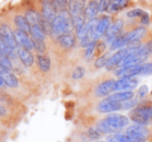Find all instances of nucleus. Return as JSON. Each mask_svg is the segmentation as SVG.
Here are the masks:
<instances>
[{
    "label": "nucleus",
    "instance_id": "nucleus-24",
    "mask_svg": "<svg viewBox=\"0 0 152 142\" xmlns=\"http://www.w3.org/2000/svg\"><path fill=\"white\" fill-rule=\"evenodd\" d=\"M30 35L32 36L33 40H45L47 34L45 33V31L42 30V23L40 24H35L30 26Z\"/></svg>",
    "mask_w": 152,
    "mask_h": 142
},
{
    "label": "nucleus",
    "instance_id": "nucleus-46",
    "mask_svg": "<svg viewBox=\"0 0 152 142\" xmlns=\"http://www.w3.org/2000/svg\"><path fill=\"white\" fill-rule=\"evenodd\" d=\"M5 113V110H4L2 107H0V115H2V114H4Z\"/></svg>",
    "mask_w": 152,
    "mask_h": 142
},
{
    "label": "nucleus",
    "instance_id": "nucleus-8",
    "mask_svg": "<svg viewBox=\"0 0 152 142\" xmlns=\"http://www.w3.org/2000/svg\"><path fill=\"white\" fill-rule=\"evenodd\" d=\"M97 111L102 113H112L115 111L122 110V103L120 102H115L110 99H104V100L100 101L97 104Z\"/></svg>",
    "mask_w": 152,
    "mask_h": 142
},
{
    "label": "nucleus",
    "instance_id": "nucleus-43",
    "mask_svg": "<svg viewBox=\"0 0 152 142\" xmlns=\"http://www.w3.org/2000/svg\"><path fill=\"white\" fill-rule=\"evenodd\" d=\"M141 23H142L143 25H148L149 22H150V19H149V15L147 14V13H144V15H143L142 17H141Z\"/></svg>",
    "mask_w": 152,
    "mask_h": 142
},
{
    "label": "nucleus",
    "instance_id": "nucleus-39",
    "mask_svg": "<svg viewBox=\"0 0 152 142\" xmlns=\"http://www.w3.org/2000/svg\"><path fill=\"white\" fill-rule=\"evenodd\" d=\"M111 0H99V3H98V7H99V12H106L108 10L109 3H110Z\"/></svg>",
    "mask_w": 152,
    "mask_h": 142
},
{
    "label": "nucleus",
    "instance_id": "nucleus-19",
    "mask_svg": "<svg viewBox=\"0 0 152 142\" xmlns=\"http://www.w3.org/2000/svg\"><path fill=\"white\" fill-rule=\"evenodd\" d=\"M98 12H99V7H98L97 0H90L86 4V7H85L84 10V16L86 18V20H92V19L95 18Z\"/></svg>",
    "mask_w": 152,
    "mask_h": 142
},
{
    "label": "nucleus",
    "instance_id": "nucleus-40",
    "mask_svg": "<svg viewBox=\"0 0 152 142\" xmlns=\"http://www.w3.org/2000/svg\"><path fill=\"white\" fill-rule=\"evenodd\" d=\"M137 104V101L136 100H128L126 101V102H123L122 103V109H129V108H132V107H134V105Z\"/></svg>",
    "mask_w": 152,
    "mask_h": 142
},
{
    "label": "nucleus",
    "instance_id": "nucleus-26",
    "mask_svg": "<svg viewBox=\"0 0 152 142\" xmlns=\"http://www.w3.org/2000/svg\"><path fill=\"white\" fill-rule=\"evenodd\" d=\"M36 62H37V65L39 68V70L42 72H48L51 68V59L49 56L46 55H37L36 57Z\"/></svg>",
    "mask_w": 152,
    "mask_h": 142
},
{
    "label": "nucleus",
    "instance_id": "nucleus-38",
    "mask_svg": "<svg viewBox=\"0 0 152 142\" xmlns=\"http://www.w3.org/2000/svg\"><path fill=\"white\" fill-rule=\"evenodd\" d=\"M102 134V133L100 132V131L98 130L97 128H93V129H90V130H89V136H90L92 139L99 138Z\"/></svg>",
    "mask_w": 152,
    "mask_h": 142
},
{
    "label": "nucleus",
    "instance_id": "nucleus-37",
    "mask_svg": "<svg viewBox=\"0 0 152 142\" xmlns=\"http://www.w3.org/2000/svg\"><path fill=\"white\" fill-rule=\"evenodd\" d=\"M55 3V5H56L57 8H59V10H66V6H67V3L68 1L67 0H53Z\"/></svg>",
    "mask_w": 152,
    "mask_h": 142
},
{
    "label": "nucleus",
    "instance_id": "nucleus-3",
    "mask_svg": "<svg viewBox=\"0 0 152 142\" xmlns=\"http://www.w3.org/2000/svg\"><path fill=\"white\" fill-rule=\"evenodd\" d=\"M129 118L138 124H146L152 121V107L150 106H139L134 108L129 112Z\"/></svg>",
    "mask_w": 152,
    "mask_h": 142
},
{
    "label": "nucleus",
    "instance_id": "nucleus-36",
    "mask_svg": "<svg viewBox=\"0 0 152 142\" xmlns=\"http://www.w3.org/2000/svg\"><path fill=\"white\" fill-rule=\"evenodd\" d=\"M34 43V49L38 51L39 53H42L46 50V45H45V40H33Z\"/></svg>",
    "mask_w": 152,
    "mask_h": 142
},
{
    "label": "nucleus",
    "instance_id": "nucleus-9",
    "mask_svg": "<svg viewBox=\"0 0 152 142\" xmlns=\"http://www.w3.org/2000/svg\"><path fill=\"white\" fill-rule=\"evenodd\" d=\"M134 48H129V47H126V48L120 49V50L117 51L115 54H113L112 56H110L108 60V63H107L106 68L108 70H113L116 66H119V64L121 63V61L124 59V57L130 52V50Z\"/></svg>",
    "mask_w": 152,
    "mask_h": 142
},
{
    "label": "nucleus",
    "instance_id": "nucleus-23",
    "mask_svg": "<svg viewBox=\"0 0 152 142\" xmlns=\"http://www.w3.org/2000/svg\"><path fill=\"white\" fill-rule=\"evenodd\" d=\"M14 21H15V24H16V26H17V29L23 30V31L30 33V25H29L26 17L22 16V15H17V16L15 17Z\"/></svg>",
    "mask_w": 152,
    "mask_h": 142
},
{
    "label": "nucleus",
    "instance_id": "nucleus-35",
    "mask_svg": "<svg viewBox=\"0 0 152 142\" xmlns=\"http://www.w3.org/2000/svg\"><path fill=\"white\" fill-rule=\"evenodd\" d=\"M151 74H152V62L143 63L140 75H151Z\"/></svg>",
    "mask_w": 152,
    "mask_h": 142
},
{
    "label": "nucleus",
    "instance_id": "nucleus-32",
    "mask_svg": "<svg viewBox=\"0 0 152 142\" xmlns=\"http://www.w3.org/2000/svg\"><path fill=\"white\" fill-rule=\"evenodd\" d=\"M84 75H85V68H83V66H77L74 72H72V77L75 80H79V79L83 78Z\"/></svg>",
    "mask_w": 152,
    "mask_h": 142
},
{
    "label": "nucleus",
    "instance_id": "nucleus-11",
    "mask_svg": "<svg viewBox=\"0 0 152 142\" xmlns=\"http://www.w3.org/2000/svg\"><path fill=\"white\" fill-rule=\"evenodd\" d=\"M115 84H116V80H114V79H109V80L102 82L95 88V96H110V93H112L115 90Z\"/></svg>",
    "mask_w": 152,
    "mask_h": 142
},
{
    "label": "nucleus",
    "instance_id": "nucleus-33",
    "mask_svg": "<svg viewBox=\"0 0 152 142\" xmlns=\"http://www.w3.org/2000/svg\"><path fill=\"white\" fill-rule=\"evenodd\" d=\"M96 40H93L91 42L88 46L86 47V51H85V57L86 58H90L92 55H93L94 51H95V48H96Z\"/></svg>",
    "mask_w": 152,
    "mask_h": 142
},
{
    "label": "nucleus",
    "instance_id": "nucleus-15",
    "mask_svg": "<svg viewBox=\"0 0 152 142\" xmlns=\"http://www.w3.org/2000/svg\"><path fill=\"white\" fill-rule=\"evenodd\" d=\"M146 32H147L146 28L143 26L137 27V28L132 29L130 31L125 32L124 35H125V40H126L127 45L134 42H140V40L146 35ZM127 45H126V46H127Z\"/></svg>",
    "mask_w": 152,
    "mask_h": 142
},
{
    "label": "nucleus",
    "instance_id": "nucleus-30",
    "mask_svg": "<svg viewBox=\"0 0 152 142\" xmlns=\"http://www.w3.org/2000/svg\"><path fill=\"white\" fill-rule=\"evenodd\" d=\"M0 64H1L4 68H6V70L10 71L12 68V61H10V57L4 54V53H2L1 51H0Z\"/></svg>",
    "mask_w": 152,
    "mask_h": 142
},
{
    "label": "nucleus",
    "instance_id": "nucleus-44",
    "mask_svg": "<svg viewBox=\"0 0 152 142\" xmlns=\"http://www.w3.org/2000/svg\"><path fill=\"white\" fill-rule=\"evenodd\" d=\"M5 83H4V81H3V78L1 77V75H0V86H3Z\"/></svg>",
    "mask_w": 152,
    "mask_h": 142
},
{
    "label": "nucleus",
    "instance_id": "nucleus-34",
    "mask_svg": "<svg viewBox=\"0 0 152 142\" xmlns=\"http://www.w3.org/2000/svg\"><path fill=\"white\" fill-rule=\"evenodd\" d=\"M144 10L141 8H134L127 13V17L128 18H141L144 15Z\"/></svg>",
    "mask_w": 152,
    "mask_h": 142
},
{
    "label": "nucleus",
    "instance_id": "nucleus-25",
    "mask_svg": "<svg viewBox=\"0 0 152 142\" xmlns=\"http://www.w3.org/2000/svg\"><path fill=\"white\" fill-rule=\"evenodd\" d=\"M25 17H26L27 21H28L29 25H35V24H40L42 23V14L37 13L34 10H28L25 14Z\"/></svg>",
    "mask_w": 152,
    "mask_h": 142
},
{
    "label": "nucleus",
    "instance_id": "nucleus-31",
    "mask_svg": "<svg viewBox=\"0 0 152 142\" xmlns=\"http://www.w3.org/2000/svg\"><path fill=\"white\" fill-rule=\"evenodd\" d=\"M109 56H110V54H109V53H107V54L102 55V56L98 57L97 59L95 60V62H94V65H95V68H102V66L107 65L109 58H110Z\"/></svg>",
    "mask_w": 152,
    "mask_h": 142
},
{
    "label": "nucleus",
    "instance_id": "nucleus-7",
    "mask_svg": "<svg viewBox=\"0 0 152 142\" xmlns=\"http://www.w3.org/2000/svg\"><path fill=\"white\" fill-rule=\"evenodd\" d=\"M14 32H15L17 43H18V46L27 49V50H29V51L33 50L34 43H33V38L30 36V33L25 32L20 29H16Z\"/></svg>",
    "mask_w": 152,
    "mask_h": 142
},
{
    "label": "nucleus",
    "instance_id": "nucleus-4",
    "mask_svg": "<svg viewBox=\"0 0 152 142\" xmlns=\"http://www.w3.org/2000/svg\"><path fill=\"white\" fill-rule=\"evenodd\" d=\"M126 135L134 142H145L149 136V131L143 124H134L126 130Z\"/></svg>",
    "mask_w": 152,
    "mask_h": 142
},
{
    "label": "nucleus",
    "instance_id": "nucleus-29",
    "mask_svg": "<svg viewBox=\"0 0 152 142\" xmlns=\"http://www.w3.org/2000/svg\"><path fill=\"white\" fill-rule=\"evenodd\" d=\"M0 51L2 53H4L5 55H7L8 57H14L15 56V53H14V50L4 42V40L1 38L0 35Z\"/></svg>",
    "mask_w": 152,
    "mask_h": 142
},
{
    "label": "nucleus",
    "instance_id": "nucleus-5",
    "mask_svg": "<svg viewBox=\"0 0 152 142\" xmlns=\"http://www.w3.org/2000/svg\"><path fill=\"white\" fill-rule=\"evenodd\" d=\"M0 35L4 40V42L12 49V50H17L18 49V43H17L16 36H15L14 30H12L10 26L5 23L0 24Z\"/></svg>",
    "mask_w": 152,
    "mask_h": 142
},
{
    "label": "nucleus",
    "instance_id": "nucleus-48",
    "mask_svg": "<svg viewBox=\"0 0 152 142\" xmlns=\"http://www.w3.org/2000/svg\"><path fill=\"white\" fill-rule=\"evenodd\" d=\"M85 1H86V0H85Z\"/></svg>",
    "mask_w": 152,
    "mask_h": 142
},
{
    "label": "nucleus",
    "instance_id": "nucleus-6",
    "mask_svg": "<svg viewBox=\"0 0 152 142\" xmlns=\"http://www.w3.org/2000/svg\"><path fill=\"white\" fill-rule=\"evenodd\" d=\"M58 8L56 7L53 0H42V16L48 22L52 23L57 16Z\"/></svg>",
    "mask_w": 152,
    "mask_h": 142
},
{
    "label": "nucleus",
    "instance_id": "nucleus-12",
    "mask_svg": "<svg viewBox=\"0 0 152 142\" xmlns=\"http://www.w3.org/2000/svg\"><path fill=\"white\" fill-rule=\"evenodd\" d=\"M85 7H86L85 0H68L67 10L70 13L72 18L78 16H83Z\"/></svg>",
    "mask_w": 152,
    "mask_h": 142
},
{
    "label": "nucleus",
    "instance_id": "nucleus-22",
    "mask_svg": "<svg viewBox=\"0 0 152 142\" xmlns=\"http://www.w3.org/2000/svg\"><path fill=\"white\" fill-rule=\"evenodd\" d=\"M1 77L3 78V81L8 87H18L19 85V81L18 78L15 76V74H12L10 70H5L3 73L1 74Z\"/></svg>",
    "mask_w": 152,
    "mask_h": 142
},
{
    "label": "nucleus",
    "instance_id": "nucleus-17",
    "mask_svg": "<svg viewBox=\"0 0 152 142\" xmlns=\"http://www.w3.org/2000/svg\"><path fill=\"white\" fill-rule=\"evenodd\" d=\"M17 52H18V56H19V58H20L21 62H22L25 66L29 68V66L33 65L34 56H33V54L31 53V51H29V50H27V49L18 46Z\"/></svg>",
    "mask_w": 152,
    "mask_h": 142
},
{
    "label": "nucleus",
    "instance_id": "nucleus-16",
    "mask_svg": "<svg viewBox=\"0 0 152 142\" xmlns=\"http://www.w3.org/2000/svg\"><path fill=\"white\" fill-rule=\"evenodd\" d=\"M138 81L134 78H120L116 81L115 84V90L117 91H127L132 90L137 87Z\"/></svg>",
    "mask_w": 152,
    "mask_h": 142
},
{
    "label": "nucleus",
    "instance_id": "nucleus-42",
    "mask_svg": "<svg viewBox=\"0 0 152 142\" xmlns=\"http://www.w3.org/2000/svg\"><path fill=\"white\" fill-rule=\"evenodd\" d=\"M147 93H148V87L146 85L141 86L140 89H139V96H140V98H144Z\"/></svg>",
    "mask_w": 152,
    "mask_h": 142
},
{
    "label": "nucleus",
    "instance_id": "nucleus-41",
    "mask_svg": "<svg viewBox=\"0 0 152 142\" xmlns=\"http://www.w3.org/2000/svg\"><path fill=\"white\" fill-rule=\"evenodd\" d=\"M106 49V44L104 42H97L96 43V52H97V55H100V53H102Z\"/></svg>",
    "mask_w": 152,
    "mask_h": 142
},
{
    "label": "nucleus",
    "instance_id": "nucleus-2",
    "mask_svg": "<svg viewBox=\"0 0 152 142\" xmlns=\"http://www.w3.org/2000/svg\"><path fill=\"white\" fill-rule=\"evenodd\" d=\"M52 26V32L51 34L56 38L60 36L61 34L69 33L72 32L74 27V22H72V17L68 10H61L58 12L57 16L51 23Z\"/></svg>",
    "mask_w": 152,
    "mask_h": 142
},
{
    "label": "nucleus",
    "instance_id": "nucleus-1",
    "mask_svg": "<svg viewBox=\"0 0 152 142\" xmlns=\"http://www.w3.org/2000/svg\"><path fill=\"white\" fill-rule=\"evenodd\" d=\"M128 124V117L117 113H110L99 120L96 128L102 134H115Z\"/></svg>",
    "mask_w": 152,
    "mask_h": 142
},
{
    "label": "nucleus",
    "instance_id": "nucleus-14",
    "mask_svg": "<svg viewBox=\"0 0 152 142\" xmlns=\"http://www.w3.org/2000/svg\"><path fill=\"white\" fill-rule=\"evenodd\" d=\"M111 24H112V20H111L110 16L104 15V16H102L99 19H98L97 26H96V29H95V36H94V38H95V40H98L100 36L106 34V32L108 31V29Z\"/></svg>",
    "mask_w": 152,
    "mask_h": 142
},
{
    "label": "nucleus",
    "instance_id": "nucleus-10",
    "mask_svg": "<svg viewBox=\"0 0 152 142\" xmlns=\"http://www.w3.org/2000/svg\"><path fill=\"white\" fill-rule=\"evenodd\" d=\"M142 64L143 63L130 66H121L116 71V75L120 78H132V77L141 74Z\"/></svg>",
    "mask_w": 152,
    "mask_h": 142
},
{
    "label": "nucleus",
    "instance_id": "nucleus-45",
    "mask_svg": "<svg viewBox=\"0 0 152 142\" xmlns=\"http://www.w3.org/2000/svg\"><path fill=\"white\" fill-rule=\"evenodd\" d=\"M5 70H6V68H4L3 66H2L1 64H0V75H1L2 73H3V72H4V71H5Z\"/></svg>",
    "mask_w": 152,
    "mask_h": 142
},
{
    "label": "nucleus",
    "instance_id": "nucleus-27",
    "mask_svg": "<svg viewBox=\"0 0 152 142\" xmlns=\"http://www.w3.org/2000/svg\"><path fill=\"white\" fill-rule=\"evenodd\" d=\"M127 43H126V40H125V35L124 33H120L118 36L113 40V42L111 43V50H116V49H120L122 47L126 46Z\"/></svg>",
    "mask_w": 152,
    "mask_h": 142
},
{
    "label": "nucleus",
    "instance_id": "nucleus-13",
    "mask_svg": "<svg viewBox=\"0 0 152 142\" xmlns=\"http://www.w3.org/2000/svg\"><path fill=\"white\" fill-rule=\"evenodd\" d=\"M123 26H124V22L121 20V19H117V20H115L114 22H112V24H111L110 27H109L108 31H107L106 34H104L107 40L112 43L113 40L121 33Z\"/></svg>",
    "mask_w": 152,
    "mask_h": 142
},
{
    "label": "nucleus",
    "instance_id": "nucleus-28",
    "mask_svg": "<svg viewBox=\"0 0 152 142\" xmlns=\"http://www.w3.org/2000/svg\"><path fill=\"white\" fill-rule=\"evenodd\" d=\"M108 142H134L126 134H115L108 137Z\"/></svg>",
    "mask_w": 152,
    "mask_h": 142
},
{
    "label": "nucleus",
    "instance_id": "nucleus-18",
    "mask_svg": "<svg viewBox=\"0 0 152 142\" xmlns=\"http://www.w3.org/2000/svg\"><path fill=\"white\" fill-rule=\"evenodd\" d=\"M57 42L62 48L72 49L76 45V36L70 33V32L69 33H64L57 38Z\"/></svg>",
    "mask_w": 152,
    "mask_h": 142
},
{
    "label": "nucleus",
    "instance_id": "nucleus-21",
    "mask_svg": "<svg viewBox=\"0 0 152 142\" xmlns=\"http://www.w3.org/2000/svg\"><path fill=\"white\" fill-rule=\"evenodd\" d=\"M134 98V92L132 90H127V91H118L116 93H113V94H110L108 96V99L112 101H115V102H120V103H123V102H126L128 100H132Z\"/></svg>",
    "mask_w": 152,
    "mask_h": 142
},
{
    "label": "nucleus",
    "instance_id": "nucleus-20",
    "mask_svg": "<svg viewBox=\"0 0 152 142\" xmlns=\"http://www.w3.org/2000/svg\"><path fill=\"white\" fill-rule=\"evenodd\" d=\"M128 4H129V0H111L107 12H109L110 14L120 12L125 7H127Z\"/></svg>",
    "mask_w": 152,
    "mask_h": 142
},
{
    "label": "nucleus",
    "instance_id": "nucleus-47",
    "mask_svg": "<svg viewBox=\"0 0 152 142\" xmlns=\"http://www.w3.org/2000/svg\"><path fill=\"white\" fill-rule=\"evenodd\" d=\"M97 142H104V141H97Z\"/></svg>",
    "mask_w": 152,
    "mask_h": 142
}]
</instances>
